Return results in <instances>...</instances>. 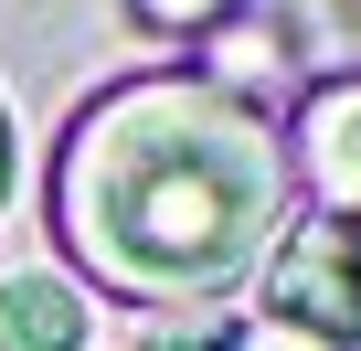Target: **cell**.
Here are the masks:
<instances>
[{
	"instance_id": "obj_7",
	"label": "cell",
	"mask_w": 361,
	"mask_h": 351,
	"mask_svg": "<svg viewBox=\"0 0 361 351\" xmlns=\"http://www.w3.org/2000/svg\"><path fill=\"white\" fill-rule=\"evenodd\" d=\"M0 203H11V117H0Z\"/></svg>"
},
{
	"instance_id": "obj_6",
	"label": "cell",
	"mask_w": 361,
	"mask_h": 351,
	"mask_svg": "<svg viewBox=\"0 0 361 351\" xmlns=\"http://www.w3.org/2000/svg\"><path fill=\"white\" fill-rule=\"evenodd\" d=\"M234 351H329V340H308V330H287V319H266V330H245Z\"/></svg>"
},
{
	"instance_id": "obj_3",
	"label": "cell",
	"mask_w": 361,
	"mask_h": 351,
	"mask_svg": "<svg viewBox=\"0 0 361 351\" xmlns=\"http://www.w3.org/2000/svg\"><path fill=\"white\" fill-rule=\"evenodd\" d=\"M298 149H308L319 213H361V75L308 96V138H298Z\"/></svg>"
},
{
	"instance_id": "obj_2",
	"label": "cell",
	"mask_w": 361,
	"mask_h": 351,
	"mask_svg": "<svg viewBox=\"0 0 361 351\" xmlns=\"http://www.w3.org/2000/svg\"><path fill=\"white\" fill-rule=\"evenodd\" d=\"M266 319L308 330V340H361V224L350 213H308L298 234H276L266 266Z\"/></svg>"
},
{
	"instance_id": "obj_8",
	"label": "cell",
	"mask_w": 361,
	"mask_h": 351,
	"mask_svg": "<svg viewBox=\"0 0 361 351\" xmlns=\"http://www.w3.org/2000/svg\"><path fill=\"white\" fill-rule=\"evenodd\" d=\"M350 224H361V213H350Z\"/></svg>"
},
{
	"instance_id": "obj_4",
	"label": "cell",
	"mask_w": 361,
	"mask_h": 351,
	"mask_svg": "<svg viewBox=\"0 0 361 351\" xmlns=\"http://www.w3.org/2000/svg\"><path fill=\"white\" fill-rule=\"evenodd\" d=\"M0 351H85V287L75 277H11L0 287Z\"/></svg>"
},
{
	"instance_id": "obj_1",
	"label": "cell",
	"mask_w": 361,
	"mask_h": 351,
	"mask_svg": "<svg viewBox=\"0 0 361 351\" xmlns=\"http://www.w3.org/2000/svg\"><path fill=\"white\" fill-rule=\"evenodd\" d=\"M54 234L138 309L224 298L287 234V138L213 75H128L54 149Z\"/></svg>"
},
{
	"instance_id": "obj_5",
	"label": "cell",
	"mask_w": 361,
	"mask_h": 351,
	"mask_svg": "<svg viewBox=\"0 0 361 351\" xmlns=\"http://www.w3.org/2000/svg\"><path fill=\"white\" fill-rule=\"evenodd\" d=\"M138 11H149V22H159V32H202V22H213V11H224V0H138Z\"/></svg>"
}]
</instances>
